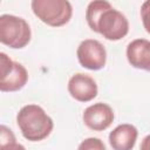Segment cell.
Wrapping results in <instances>:
<instances>
[{
  "label": "cell",
  "instance_id": "cell-1",
  "mask_svg": "<svg viewBox=\"0 0 150 150\" xmlns=\"http://www.w3.org/2000/svg\"><path fill=\"white\" fill-rule=\"evenodd\" d=\"M16 123L22 136L30 142H39L48 137L54 128L53 120L42 107L27 104L16 115Z\"/></svg>",
  "mask_w": 150,
  "mask_h": 150
},
{
  "label": "cell",
  "instance_id": "cell-2",
  "mask_svg": "<svg viewBox=\"0 0 150 150\" xmlns=\"http://www.w3.org/2000/svg\"><path fill=\"white\" fill-rule=\"evenodd\" d=\"M30 6L35 16L50 27L64 26L73 15L71 4L67 0H33Z\"/></svg>",
  "mask_w": 150,
  "mask_h": 150
},
{
  "label": "cell",
  "instance_id": "cell-3",
  "mask_svg": "<svg viewBox=\"0 0 150 150\" xmlns=\"http://www.w3.org/2000/svg\"><path fill=\"white\" fill-rule=\"evenodd\" d=\"M32 38V30L28 22L12 14L0 15V41L1 43L20 49L26 47Z\"/></svg>",
  "mask_w": 150,
  "mask_h": 150
},
{
  "label": "cell",
  "instance_id": "cell-4",
  "mask_svg": "<svg viewBox=\"0 0 150 150\" xmlns=\"http://www.w3.org/2000/svg\"><path fill=\"white\" fill-rule=\"evenodd\" d=\"M0 90L18 91L28 81L27 69L19 62L12 61L6 53H0Z\"/></svg>",
  "mask_w": 150,
  "mask_h": 150
},
{
  "label": "cell",
  "instance_id": "cell-5",
  "mask_svg": "<svg viewBox=\"0 0 150 150\" xmlns=\"http://www.w3.org/2000/svg\"><path fill=\"white\" fill-rule=\"evenodd\" d=\"M129 32V21L123 13L110 7L100 16L96 26V33L110 41H117L124 38Z\"/></svg>",
  "mask_w": 150,
  "mask_h": 150
},
{
  "label": "cell",
  "instance_id": "cell-6",
  "mask_svg": "<svg viewBox=\"0 0 150 150\" xmlns=\"http://www.w3.org/2000/svg\"><path fill=\"white\" fill-rule=\"evenodd\" d=\"M76 55L80 64L89 70H100L107 62V50L104 46L95 39H86L81 41Z\"/></svg>",
  "mask_w": 150,
  "mask_h": 150
},
{
  "label": "cell",
  "instance_id": "cell-7",
  "mask_svg": "<svg viewBox=\"0 0 150 150\" xmlns=\"http://www.w3.org/2000/svg\"><path fill=\"white\" fill-rule=\"evenodd\" d=\"M112 108L103 102L94 103L84 109L83 111V122L84 124L94 131H103L110 127L114 121Z\"/></svg>",
  "mask_w": 150,
  "mask_h": 150
},
{
  "label": "cell",
  "instance_id": "cell-8",
  "mask_svg": "<svg viewBox=\"0 0 150 150\" xmlns=\"http://www.w3.org/2000/svg\"><path fill=\"white\" fill-rule=\"evenodd\" d=\"M96 81L88 74L76 73L68 81V93L79 102H89L97 96Z\"/></svg>",
  "mask_w": 150,
  "mask_h": 150
},
{
  "label": "cell",
  "instance_id": "cell-9",
  "mask_svg": "<svg viewBox=\"0 0 150 150\" xmlns=\"http://www.w3.org/2000/svg\"><path fill=\"white\" fill-rule=\"evenodd\" d=\"M128 62L137 69L150 71V41L146 39L132 40L127 47Z\"/></svg>",
  "mask_w": 150,
  "mask_h": 150
},
{
  "label": "cell",
  "instance_id": "cell-10",
  "mask_svg": "<svg viewBox=\"0 0 150 150\" xmlns=\"http://www.w3.org/2000/svg\"><path fill=\"white\" fill-rule=\"evenodd\" d=\"M138 131L129 123L117 125L109 134V143L112 150H132L137 141Z\"/></svg>",
  "mask_w": 150,
  "mask_h": 150
},
{
  "label": "cell",
  "instance_id": "cell-11",
  "mask_svg": "<svg viewBox=\"0 0 150 150\" xmlns=\"http://www.w3.org/2000/svg\"><path fill=\"white\" fill-rule=\"evenodd\" d=\"M112 7L110 5V2L105 1V0H94L91 2H89L87 11H86V20L87 23L89 26V28L94 32H96V26H97V21L100 19V16L102 15V13Z\"/></svg>",
  "mask_w": 150,
  "mask_h": 150
},
{
  "label": "cell",
  "instance_id": "cell-12",
  "mask_svg": "<svg viewBox=\"0 0 150 150\" xmlns=\"http://www.w3.org/2000/svg\"><path fill=\"white\" fill-rule=\"evenodd\" d=\"M77 150H107L104 143L97 137H88L82 141Z\"/></svg>",
  "mask_w": 150,
  "mask_h": 150
},
{
  "label": "cell",
  "instance_id": "cell-13",
  "mask_svg": "<svg viewBox=\"0 0 150 150\" xmlns=\"http://www.w3.org/2000/svg\"><path fill=\"white\" fill-rule=\"evenodd\" d=\"M14 143H16V139H15L13 131L2 124L0 127V148L7 146V145H11Z\"/></svg>",
  "mask_w": 150,
  "mask_h": 150
},
{
  "label": "cell",
  "instance_id": "cell-14",
  "mask_svg": "<svg viewBox=\"0 0 150 150\" xmlns=\"http://www.w3.org/2000/svg\"><path fill=\"white\" fill-rule=\"evenodd\" d=\"M141 19L143 27L150 34V0H146L141 6Z\"/></svg>",
  "mask_w": 150,
  "mask_h": 150
},
{
  "label": "cell",
  "instance_id": "cell-15",
  "mask_svg": "<svg viewBox=\"0 0 150 150\" xmlns=\"http://www.w3.org/2000/svg\"><path fill=\"white\" fill-rule=\"evenodd\" d=\"M139 150H150V135H146V136L142 139Z\"/></svg>",
  "mask_w": 150,
  "mask_h": 150
},
{
  "label": "cell",
  "instance_id": "cell-16",
  "mask_svg": "<svg viewBox=\"0 0 150 150\" xmlns=\"http://www.w3.org/2000/svg\"><path fill=\"white\" fill-rule=\"evenodd\" d=\"M0 150H26V148H25L22 144L14 143V144H11V145H7V146H4V148H0Z\"/></svg>",
  "mask_w": 150,
  "mask_h": 150
}]
</instances>
